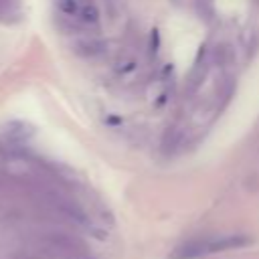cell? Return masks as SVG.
<instances>
[{
  "label": "cell",
  "mask_w": 259,
  "mask_h": 259,
  "mask_svg": "<svg viewBox=\"0 0 259 259\" xmlns=\"http://www.w3.org/2000/svg\"><path fill=\"white\" fill-rule=\"evenodd\" d=\"M251 245L249 235H221L214 239H208V253H219V251H229V249H241Z\"/></svg>",
  "instance_id": "cell-1"
},
{
  "label": "cell",
  "mask_w": 259,
  "mask_h": 259,
  "mask_svg": "<svg viewBox=\"0 0 259 259\" xmlns=\"http://www.w3.org/2000/svg\"><path fill=\"white\" fill-rule=\"evenodd\" d=\"M208 253V239H194L174 249L170 259H198Z\"/></svg>",
  "instance_id": "cell-2"
},
{
  "label": "cell",
  "mask_w": 259,
  "mask_h": 259,
  "mask_svg": "<svg viewBox=\"0 0 259 259\" xmlns=\"http://www.w3.org/2000/svg\"><path fill=\"white\" fill-rule=\"evenodd\" d=\"M77 16H81V20H85V22H97L99 12H97V8H95L93 4L87 2V4H79Z\"/></svg>",
  "instance_id": "cell-3"
},
{
  "label": "cell",
  "mask_w": 259,
  "mask_h": 259,
  "mask_svg": "<svg viewBox=\"0 0 259 259\" xmlns=\"http://www.w3.org/2000/svg\"><path fill=\"white\" fill-rule=\"evenodd\" d=\"M59 6H61V10H65L67 14H75V16H77V10H79V2H77V0H61Z\"/></svg>",
  "instance_id": "cell-4"
}]
</instances>
